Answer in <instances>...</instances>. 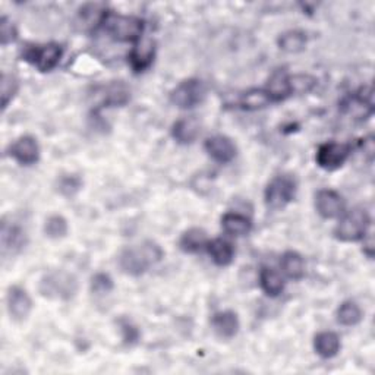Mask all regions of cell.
Here are the masks:
<instances>
[{"label": "cell", "instance_id": "obj_1", "mask_svg": "<svg viewBox=\"0 0 375 375\" xmlns=\"http://www.w3.org/2000/svg\"><path fill=\"white\" fill-rule=\"evenodd\" d=\"M165 252L162 246L153 241H145L139 245L130 246L119 255V267L130 276H141L153 265L163 260Z\"/></svg>", "mask_w": 375, "mask_h": 375}, {"label": "cell", "instance_id": "obj_2", "mask_svg": "<svg viewBox=\"0 0 375 375\" xmlns=\"http://www.w3.org/2000/svg\"><path fill=\"white\" fill-rule=\"evenodd\" d=\"M40 293L56 301H69L78 292V280L73 274L56 270L50 271L40 280Z\"/></svg>", "mask_w": 375, "mask_h": 375}, {"label": "cell", "instance_id": "obj_3", "mask_svg": "<svg viewBox=\"0 0 375 375\" xmlns=\"http://www.w3.org/2000/svg\"><path fill=\"white\" fill-rule=\"evenodd\" d=\"M103 27L117 41H139L144 31V23L139 18L113 12L106 14Z\"/></svg>", "mask_w": 375, "mask_h": 375}, {"label": "cell", "instance_id": "obj_4", "mask_svg": "<svg viewBox=\"0 0 375 375\" xmlns=\"http://www.w3.org/2000/svg\"><path fill=\"white\" fill-rule=\"evenodd\" d=\"M370 224L371 219L365 210L353 208L340 219L335 229V234L341 242H356L367 237Z\"/></svg>", "mask_w": 375, "mask_h": 375}, {"label": "cell", "instance_id": "obj_5", "mask_svg": "<svg viewBox=\"0 0 375 375\" xmlns=\"http://www.w3.org/2000/svg\"><path fill=\"white\" fill-rule=\"evenodd\" d=\"M296 191L298 184L292 175L276 176L265 188V206L270 210H282L293 201Z\"/></svg>", "mask_w": 375, "mask_h": 375}, {"label": "cell", "instance_id": "obj_6", "mask_svg": "<svg viewBox=\"0 0 375 375\" xmlns=\"http://www.w3.org/2000/svg\"><path fill=\"white\" fill-rule=\"evenodd\" d=\"M207 95V87L201 80L191 78L180 82L178 87L171 91L170 101L179 109H192L204 101Z\"/></svg>", "mask_w": 375, "mask_h": 375}, {"label": "cell", "instance_id": "obj_7", "mask_svg": "<svg viewBox=\"0 0 375 375\" xmlns=\"http://www.w3.org/2000/svg\"><path fill=\"white\" fill-rule=\"evenodd\" d=\"M63 55V47L56 43L46 46H34L25 50L24 59L34 65L40 72H50L58 66Z\"/></svg>", "mask_w": 375, "mask_h": 375}, {"label": "cell", "instance_id": "obj_8", "mask_svg": "<svg viewBox=\"0 0 375 375\" xmlns=\"http://www.w3.org/2000/svg\"><path fill=\"white\" fill-rule=\"evenodd\" d=\"M350 154V148L341 143H326L317 152V165L324 170H336L345 165Z\"/></svg>", "mask_w": 375, "mask_h": 375}, {"label": "cell", "instance_id": "obj_9", "mask_svg": "<svg viewBox=\"0 0 375 375\" xmlns=\"http://www.w3.org/2000/svg\"><path fill=\"white\" fill-rule=\"evenodd\" d=\"M6 306L10 318L21 323L29 317L31 309H33V301H31L25 289L14 286L8 291Z\"/></svg>", "mask_w": 375, "mask_h": 375}, {"label": "cell", "instance_id": "obj_10", "mask_svg": "<svg viewBox=\"0 0 375 375\" xmlns=\"http://www.w3.org/2000/svg\"><path fill=\"white\" fill-rule=\"evenodd\" d=\"M9 156L23 166L36 165L40 158V147L37 139L29 135L18 138L16 141L9 147Z\"/></svg>", "mask_w": 375, "mask_h": 375}, {"label": "cell", "instance_id": "obj_11", "mask_svg": "<svg viewBox=\"0 0 375 375\" xmlns=\"http://www.w3.org/2000/svg\"><path fill=\"white\" fill-rule=\"evenodd\" d=\"M315 207L319 216L324 219H335L345 213V199L336 191L323 189L315 197Z\"/></svg>", "mask_w": 375, "mask_h": 375}, {"label": "cell", "instance_id": "obj_12", "mask_svg": "<svg viewBox=\"0 0 375 375\" xmlns=\"http://www.w3.org/2000/svg\"><path fill=\"white\" fill-rule=\"evenodd\" d=\"M0 238H2V254L5 256L18 254L27 243L25 230L18 226V224L8 223L6 220L2 223V234H0Z\"/></svg>", "mask_w": 375, "mask_h": 375}, {"label": "cell", "instance_id": "obj_13", "mask_svg": "<svg viewBox=\"0 0 375 375\" xmlns=\"http://www.w3.org/2000/svg\"><path fill=\"white\" fill-rule=\"evenodd\" d=\"M206 149L210 154V157L216 160L217 163H223V165L232 162L238 153L234 143L230 138L224 135H216V136L208 138L206 141Z\"/></svg>", "mask_w": 375, "mask_h": 375}, {"label": "cell", "instance_id": "obj_14", "mask_svg": "<svg viewBox=\"0 0 375 375\" xmlns=\"http://www.w3.org/2000/svg\"><path fill=\"white\" fill-rule=\"evenodd\" d=\"M156 56V43L152 38H143L130 53V63L135 72L147 71Z\"/></svg>", "mask_w": 375, "mask_h": 375}, {"label": "cell", "instance_id": "obj_15", "mask_svg": "<svg viewBox=\"0 0 375 375\" xmlns=\"http://www.w3.org/2000/svg\"><path fill=\"white\" fill-rule=\"evenodd\" d=\"M211 326L214 333L221 339H232L239 331V318L233 311H223V313L214 314L211 318Z\"/></svg>", "mask_w": 375, "mask_h": 375}, {"label": "cell", "instance_id": "obj_16", "mask_svg": "<svg viewBox=\"0 0 375 375\" xmlns=\"http://www.w3.org/2000/svg\"><path fill=\"white\" fill-rule=\"evenodd\" d=\"M106 14L107 12L99 3L85 5L84 8L80 9L77 21H75V23H77V25L81 31H93V29L97 28L100 24H103Z\"/></svg>", "mask_w": 375, "mask_h": 375}, {"label": "cell", "instance_id": "obj_17", "mask_svg": "<svg viewBox=\"0 0 375 375\" xmlns=\"http://www.w3.org/2000/svg\"><path fill=\"white\" fill-rule=\"evenodd\" d=\"M201 123L197 117H184L179 119L171 130V135L179 144H192L199 136Z\"/></svg>", "mask_w": 375, "mask_h": 375}, {"label": "cell", "instance_id": "obj_18", "mask_svg": "<svg viewBox=\"0 0 375 375\" xmlns=\"http://www.w3.org/2000/svg\"><path fill=\"white\" fill-rule=\"evenodd\" d=\"M265 91L269 93L271 101H282L291 95V85H289V75L285 71H276L269 82Z\"/></svg>", "mask_w": 375, "mask_h": 375}, {"label": "cell", "instance_id": "obj_19", "mask_svg": "<svg viewBox=\"0 0 375 375\" xmlns=\"http://www.w3.org/2000/svg\"><path fill=\"white\" fill-rule=\"evenodd\" d=\"M221 228L230 237H245L252 229V223L248 217L238 213H228L221 219Z\"/></svg>", "mask_w": 375, "mask_h": 375}, {"label": "cell", "instance_id": "obj_20", "mask_svg": "<svg viewBox=\"0 0 375 375\" xmlns=\"http://www.w3.org/2000/svg\"><path fill=\"white\" fill-rule=\"evenodd\" d=\"M315 352L321 358H335L340 352V339L333 331H323L314 339Z\"/></svg>", "mask_w": 375, "mask_h": 375}, {"label": "cell", "instance_id": "obj_21", "mask_svg": "<svg viewBox=\"0 0 375 375\" xmlns=\"http://www.w3.org/2000/svg\"><path fill=\"white\" fill-rule=\"evenodd\" d=\"M208 238L207 233L199 229V228H192L189 230H186L184 234H182L180 238V250L188 254H195L199 252L206 248L208 245Z\"/></svg>", "mask_w": 375, "mask_h": 375}, {"label": "cell", "instance_id": "obj_22", "mask_svg": "<svg viewBox=\"0 0 375 375\" xmlns=\"http://www.w3.org/2000/svg\"><path fill=\"white\" fill-rule=\"evenodd\" d=\"M207 250H208V254L211 255L213 261L220 267H226L232 264L234 258L233 245L224 239H214L208 242Z\"/></svg>", "mask_w": 375, "mask_h": 375}, {"label": "cell", "instance_id": "obj_23", "mask_svg": "<svg viewBox=\"0 0 375 375\" xmlns=\"http://www.w3.org/2000/svg\"><path fill=\"white\" fill-rule=\"evenodd\" d=\"M260 285L261 289L269 296H278L285 289V280L282 274L276 271L274 269H269V267H264L260 274Z\"/></svg>", "mask_w": 375, "mask_h": 375}, {"label": "cell", "instance_id": "obj_24", "mask_svg": "<svg viewBox=\"0 0 375 375\" xmlns=\"http://www.w3.org/2000/svg\"><path fill=\"white\" fill-rule=\"evenodd\" d=\"M271 103V99L269 93L265 90H258V88H252L250 91H246L242 94V97L239 100L241 109L248 110V112H255V110H261L264 107H267Z\"/></svg>", "mask_w": 375, "mask_h": 375}, {"label": "cell", "instance_id": "obj_25", "mask_svg": "<svg viewBox=\"0 0 375 375\" xmlns=\"http://www.w3.org/2000/svg\"><path fill=\"white\" fill-rule=\"evenodd\" d=\"M282 270L289 278L301 280V278L305 276L304 258L295 251H287L282 256Z\"/></svg>", "mask_w": 375, "mask_h": 375}, {"label": "cell", "instance_id": "obj_26", "mask_svg": "<svg viewBox=\"0 0 375 375\" xmlns=\"http://www.w3.org/2000/svg\"><path fill=\"white\" fill-rule=\"evenodd\" d=\"M306 36L302 31H287L278 38V47L286 53H299L305 50Z\"/></svg>", "mask_w": 375, "mask_h": 375}, {"label": "cell", "instance_id": "obj_27", "mask_svg": "<svg viewBox=\"0 0 375 375\" xmlns=\"http://www.w3.org/2000/svg\"><path fill=\"white\" fill-rule=\"evenodd\" d=\"M362 311L355 302H343L337 309V321L341 326L352 327L361 323Z\"/></svg>", "mask_w": 375, "mask_h": 375}, {"label": "cell", "instance_id": "obj_28", "mask_svg": "<svg viewBox=\"0 0 375 375\" xmlns=\"http://www.w3.org/2000/svg\"><path fill=\"white\" fill-rule=\"evenodd\" d=\"M289 85H291L292 94H306L314 90L317 85V80L306 73L289 75Z\"/></svg>", "mask_w": 375, "mask_h": 375}, {"label": "cell", "instance_id": "obj_29", "mask_svg": "<svg viewBox=\"0 0 375 375\" xmlns=\"http://www.w3.org/2000/svg\"><path fill=\"white\" fill-rule=\"evenodd\" d=\"M45 233L50 239H62L68 234V221L62 216H51L46 220Z\"/></svg>", "mask_w": 375, "mask_h": 375}, {"label": "cell", "instance_id": "obj_30", "mask_svg": "<svg viewBox=\"0 0 375 375\" xmlns=\"http://www.w3.org/2000/svg\"><path fill=\"white\" fill-rule=\"evenodd\" d=\"M130 100V90L123 84H113L107 90L106 104L107 106H122Z\"/></svg>", "mask_w": 375, "mask_h": 375}, {"label": "cell", "instance_id": "obj_31", "mask_svg": "<svg viewBox=\"0 0 375 375\" xmlns=\"http://www.w3.org/2000/svg\"><path fill=\"white\" fill-rule=\"evenodd\" d=\"M18 88H19V84L15 77L8 73L2 75V109L3 110L9 106V103L14 100V97L18 93Z\"/></svg>", "mask_w": 375, "mask_h": 375}, {"label": "cell", "instance_id": "obj_32", "mask_svg": "<svg viewBox=\"0 0 375 375\" xmlns=\"http://www.w3.org/2000/svg\"><path fill=\"white\" fill-rule=\"evenodd\" d=\"M113 291V280L109 274L99 273L91 278V292L95 295H107Z\"/></svg>", "mask_w": 375, "mask_h": 375}, {"label": "cell", "instance_id": "obj_33", "mask_svg": "<svg viewBox=\"0 0 375 375\" xmlns=\"http://www.w3.org/2000/svg\"><path fill=\"white\" fill-rule=\"evenodd\" d=\"M0 34H2L0 37H2L3 47L10 45V43H14L16 38V29L6 16L2 18V24H0Z\"/></svg>", "mask_w": 375, "mask_h": 375}, {"label": "cell", "instance_id": "obj_34", "mask_svg": "<svg viewBox=\"0 0 375 375\" xmlns=\"http://www.w3.org/2000/svg\"><path fill=\"white\" fill-rule=\"evenodd\" d=\"M81 188V179L77 176H68L60 180V192L68 197H72Z\"/></svg>", "mask_w": 375, "mask_h": 375}, {"label": "cell", "instance_id": "obj_35", "mask_svg": "<svg viewBox=\"0 0 375 375\" xmlns=\"http://www.w3.org/2000/svg\"><path fill=\"white\" fill-rule=\"evenodd\" d=\"M122 333H123V339L128 343H134L139 337L138 330L131 323H122Z\"/></svg>", "mask_w": 375, "mask_h": 375}]
</instances>
